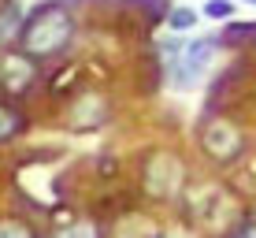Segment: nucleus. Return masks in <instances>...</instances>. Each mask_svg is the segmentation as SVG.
<instances>
[{"label":"nucleus","instance_id":"5","mask_svg":"<svg viewBox=\"0 0 256 238\" xmlns=\"http://www.w3.org/2000/svg\"><path fill=\"white\" fill-rule=\"evenodd\" d=\"M19 15H22L19 0H8V4H4V12H0V41H12L15 34H22Z\"/></svg>","mask_w":256,"mask_h":238},{"label":"nucleus","instance_id":"1","mask_svg":"<svg viewBox=\"0 0 256 238\" xmlns=\"http://www.w3.org/2000/svg\"><path fill=\"white\" fill-rule=\"evenodd\" d=\"M70 34H74V19H70L67 4L48 0V4H41L38 12L22 23L19 45H22L26 56H56V52L67 49Z\"/></svg>","mask_w":256,"mask_h":238},{"label":"nucleus","instance_id":"9","mask_svg":"<svg viewBox=\"0 0 256 238\" xmlns=\"http://www.w3.org/2000/svg\"><path fill=\"white\" fill-rule=\"evenodd\" d=\"M204 15H208V19H230V15H234V0H208Z\"/></svg>","mask_w":256,"mask_h":238},{"label":"nucleus","instance_id":"11","mask_svg":"<svg viewBox=\"0 0 256 238\" xmlns=\"http://www.w3.org/2000/svg\"><path fill=\"white\" fill-rule=\"evenodd\" d=\"M230 238H256V219H252V223H245L242 231H238V234H230Z\"/></svg>","mask_w":256,"mask_h":238},{"label":"nucleus","instance_id":"12","mask_svg":"<svg viewBox=\"0 0 256 238\" xmlns=\"http://www.w3.org/2000/svg\"><path fill=\"white\" fill-rule=\"evenodd\" d=\"M249 4H256V0H249Z\"/></svg>","mask_w":256,"mask_h":238},{"label":"nucleus","instance_id":"10","mask_svg":"<svg viewBox=\"0 0 256 238\" xmlns=\"http://www.w3.org/2000/svg\"><path fill=\"white\" fill-rule=\"evenodd\" d=\"M60 238H96V231H93L90 223H78V227H70V231L60 234Z\"/></svg>","mask_w":256,"mask_h":238},{"label":"nucleus","instance_id":"3","mask_svg":"<svg viewBox=\"0 0 256 238\" xmlns=\"http://www.w3.org/2000/svg\"><path fill=\"white\" fill-rule=\"evenodd\" d=\"M200 145H204L212 156H219V160H230V156H238V149H242V134H238L226 119H216V123L204 127Z\"/></svg>","mask_w":256,"mask_h":238},{"label":"nucleus","instance_id":"7","mask_svg":"<svg viewBox=\"0 0 256 238\" xmlns=\"http://www.w3.org/2000/svg\"><path fill=\"white\" fill-rule=\"evenodd\" d=\"M190 26H197V12H193V8H174L171 12V30H190Z\"/></svg>","mask_w":256,"mask_h":238},{"label":"nucleus","instance_id":"2","mask_svg":"<svg viewBox=\"0 0 256 238\" xmlns=\"http://www.w3.org/2000/svg\"><path fill=\"white\" fill-rule=\"evenodd\" d=\"M212 52H216V41H212V38H197L193 45H186L178 60H171V67H174V82H178V86L197 82V78H200V71L208 67Z\"/></svg>","mask_w":256,"mask_h":238},{"label":"nucleus","instance_id":"8","mask_svg":"<svg viewBox=\"0 0 256 238\" xmlns=\"http://www.w3.org/2000/svg\"><path fill=\"white\" fill-rule=\"evenodd\" d=\"M0 238H34L22 219H0Z\"/></svg>","mask_w":256,"mask_h":238},{"label":"nucleus","instance_id":"6","mask_svg":"<svg viewBox=\"0 0 256 238\" xmlns=\"http://www.w3.org/2000/svg\"><path fill=\"white\" fill-rule=\"evenodd\" d=\"M19 130H22V116L12 108V104H0V142L15 138Z\"/></svg>","mask_w":256,"mask_h":238},{"label":"nucleus","instance_id":"4","mask_svg":"<svg viewBox=\"0 0 256 238\" xmlns=\"http://www.w3.org/2000/svg\"><path fill=\"white\" fill-rule=\"evenodd\" d=\"M34 75L38 71H34V60L26 56V52L22 56H4L0 60V82H4V90H12V93H22L26 86L34 82Z\"/></svg>","mask_w":256,"mask_h":238}]
</instances>
